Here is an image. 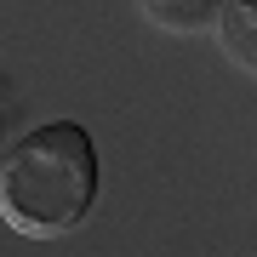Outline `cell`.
I'll return each mask as SVG.
<instances>
[{"mask_svg": "<svg viewBox=\"0 0 257 257\" xmlns=\"http://www.w3.org/2000/svg\"><path fill=\"white\" fill-rule=\"evenodd\" d=\"M97 143L80 120H46L23 132L0 160V217L29 240L80 229L97 206Z\"/></svg>", "mask_w": 257, "mask_h": 257, "instance_id": "obj_1", "label": "cell"}, {"mask_svg": "<svg viewBox=\"0 0 257 257\" xmlns=\"http://www.w3.org/2000/svg\"><path fill=\"white\" fill-rule=\"evenodd\" d=\"M217 46L229 52V63L257 74V0H223V12H217Z\"/></svg>", "mask_w": 257, "mask_h": 257, "instance_id": "obj_2", "label": "cell"}, {"mask_svg": "<svg viewBox=\"0 0 257 257\" xmlns=\"http://www.w3.org/2000/svg\"><path fill=\"white\" fill-rule=\"evenodd\" d=\"M143 12H149V23L172 29V35H189L200 23H217L223 0H143Z\"/></svg>", "mask_w": 257, "mask_h": 257, "instance_id": "obj_3", "label": "cell"}]
</instances>
